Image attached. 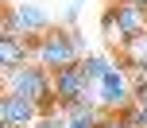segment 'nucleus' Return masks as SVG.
Listing matches in <instances>:
<instances>
[{
  "label": "nucleus",
  "mask_w": 147,
  "mask_h": 128,
  "mask_svg": "<svg viewBox=\"0 0 147 128\" xmlns=\"http://www.w3.org/2000/svg\"><path fill=\"white\" fill-rule=\"evenodd\" d=\"M31 62L43 70H66V66H78L81 62V43L70 27H51L31 43Z\"/></svg>",
  "instance_id": "f257e3e1"
},
{
  "label": "nucleus",
  "mask_w": 147,
  "mask_h": 128,
  "mask_svg": "<svg viewBox=\"0 0 147 128\" xmlns=\"http://www.w3.org/2000/svg\"><path fill=\"white\" fill-rule=\"evenodd\" d=\"M8 93H20V97L35 101V105H43L47 113H51V101H54V74L43 66H35V62H27V66L20 70H8Z\"/></svg>",
  "instance_id": "f03ea898"
},
{
  "label": "nucleus",
  "mask_w": 147,
  "mask_h": 128,
  "mask_svg": "<svg viewBox=\"0 0 147 128\" xmlns=\"http://www.w3.org/2000/svg\"><path fill=\"white\" fill-rule=\"evenodd\" d=\"M105 39H109L112 47H124L132 35H140V31H147V8L140 4H116L105 12Z\"/></svg>",
  "instance_id": "7ed1b4c3"
},
{
  "label": "nucleus",
  "mask_w": 147,
  "mask_h": 128,
  "mask_svg": "<svg viewBox=\"0 0 147 128\" xmlns=\"http://www.w3.org/2000/svg\"><path fill=\"white\" fill-rule=\"evenodd\" d=\"M97 93H101L105 109H116V113H128L136 105V82L128 74V66H112L109 74L97 82Z\"/></svg>",
  "instance_id": "20e7f679"
},
{
  "label": "nucleus",
  "mask_w": 147,
  "mask_h": 128,
  "mask_svg": "<svg viewBox=\"0 0 147 128\" xmlns=\"http://www.w3.org/2000/svg\"><path fill=\"white\" fill-rule=\"evenodd\" d=\"M89 93H93V82H89L85 66H66V70H54V101H58L62 109L78 105V101H89Z\"/></svg>",
  "instance_id": "39448f33"
},
{
  "label": "nucleus",
  "mask_w": 147,
  "mask_h": 128,
  "mask_svg": "<svg viewBox=\"0 0 147 128\" xmlns=\"http://www.w3.org/2000/svg\"><path fill=\"white\" fill-rule=\"evenodd\" d=\"M39 121H47V109L43 105H35V101L4 89V97H0V124H4V128H31Z\"/></svg>",
  "instance_id": "423d86ee"
},
{
  "label": "nucleus",
  "mask_w": 147,
  "mask_h": 128,
  "mask_svg": "<svg viewBox=\"0 0 147 128\" xmlns=\"http://www.w3.org/2000/svg\"><path fill=\"white\" fill-rule=\"evenodd\" d=\"M31 43L35 39H23V35H4L0 39V66H4V74L31 62Z\"/></svg>",
  "instance_id": "0eeeda50"
},
{
  "label": "nucleus",
  "mask_w": 147,
  "mask_h": 128,
  "mask_svg": "<svg viewBox=\"0 0 147 128\" xmlns=\"http://www.w3.org/2000/svg\"><path fill=\"white\" fill-rule=\"evenodd\" d=\"M12 16H16V31H20L23 39H39L43 31H51L47 27V12L35 8V4H16Z\"/></svg>",
  "instance_id": "6e6552de"
},
{
  "label": "nucleus",
  "mask_w": 147,
  "mask_h": 128,
  "mask_svg": "<svg viewBox=\"0 0 147 128\" xmlns=\"http://www.w3.org/2000/svg\"><path fill=\"white\" fill-rule=\"evenodd\" d=\"M120 58H124V66H132V70L147 66V31L132 35V39H128L124 47H120Z\"/></svg>",
  "instance_id": "1a4fd4ad"
},
{
  "label": "nucleus",
  "mask_w": 147,
  "mask_h": 128,
  "mask_svg": "<svg viewBox=\"0 0 147 128\" xmlns=\"http://www.w3.org/2000/svg\"><path fill=\"white\" fill-rule=\"evenodd\" d=\"M81 66H85V74H89V82H101L105 74H109L112 66H116V62H109V58H101V54H85V58H81Z\"/></svg>",
  "instance_id": "9d476101"
},
{
  "label": "nucleus",
  "mask_w": 147,
  "mask_h": 128,
  "mask_svg": "<svg viewBox=\"0 0 147 128\" xmlns=\"http://www.w3.org/2000/svg\"><path fill=\"white\" fill-rule=\"evenodd\" d=\"M97 128H136V124L128 121L124 113H112V116H101V124H97Z\"/></svg>",
  "instance_id": "9b49d317"
},
{
  "label": "nucleus",
  "mask_w": 147,
  "mask_h": 128,
  "mask_svg": "<svg viewBox=\"0 0 147 128\" xmlns=\"http://www.w3.org/2000/svg\"><path fill=\"white\" fill-rule=\"evenodd\" d=\"M124 116H128V121H132L136 128H147V109H143V105H132Z\"/></svg>",
  "instance_id": "f8f14e48"
},
{
  "label": "nucleus",
  "mask_w": 147,
  "mask_h": 128,
  "mask_svg": "<svg viewBox=\"0 0 147 128\" xmlns=\"http://www.w3.org/2000/svg\"><path fill=\"white\" fill-rule=\"evenodd\" d=\"M4 35H20L16 31V16H12V8H4V20H0V39Z\"/></svg>",
  "instance_id": "ddd939ff"
},
{
  "label": "nucleus",
  "mask_w": 147,
  "mask_h": 128,
  "mask_svg": "<svg viewBox=\"0 0 147 128\" xmlns=\"http://www.w3.org/2000/svg\"><path fill=\"white\" fill-rule=\"evenodd\" d=\"M97 124H101V116H97V113H89V116H81V121H70L66 128H97Z\"/></svg>",
  "instance_id": "4468645a"
},
{
  "label": "nucleus",
  "mask_w": 147,
  "mask_h": 128,
  "mask_svg": "<svg viewBox=\"0 0 147 128\" xmlns=\"http://www.w3.org/2000/svg\"><path fill=\"white\" fill-rule=\"evenodd\" d=\"M136 105L147 109V85H136Z\"/></svg>",
  "instance_id": "2eb2a0df"
},
{
  "label": "nucleus",
  "mask_w": 147,
  "mask_h": 128,
  "mask_svg": "<svg viewBox=\"0 0 147 128\" xmlns=\"http://www.w3.org/2000/svg\"><path fill=\"white\" fill-rule=\"evenodd\" d=\"M31 128H58V124H54L51 116H47V121H39V124H31Z\"/></svg>",
  "instance_id": "dca6fc26"
}]
</instances>
